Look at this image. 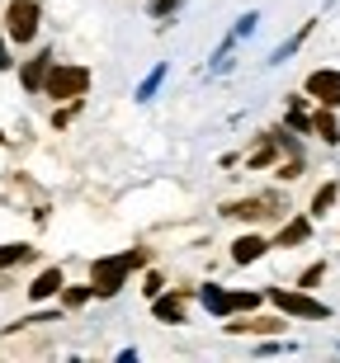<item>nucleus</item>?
I'll return each mask as SVG.
<instances>
[{
  "instance_id": "f257e3e1",
  "label": "nucleus",
  "mask_w": 340,
  "mask_h": 363,
  "mask_svg": "<svg viewBox=\"0 0 340 363\" xmlns=\"http://www.w3.org/2000/svg\"><path fill=\"white\" fill-rule=\"evenodd\" d=\"M147 264V250H123V255H104L95 259V269H90V288H95V297H114L128 283V274L142 269Z\"/></svg>"
},
{
  "instance_id": "ddd939ff",
  "label": "nucleus",
  "mask_w": 340,
  "mask_h": 363,
  "mask_svg": "<svg viewBox=\"0 0 340 363\" xmlns=\"http://www.w3.org/2000/svg\"><path fill=\"white\" fill-rule=\"evenodd\" d=\"M307 236H312V222H307V217H293V222L274 236V245H302Z\"/></svg>"
},
{
  "instance_id": "f8f14e48",
  "label": "nucleus",
  "mask_w": 340,
  "mask_h": 363,
  "mask_svg": "<svg viewBox=\"0 0 340 363\" xmlns=\"http://www.w3.org/2000/svg\"><path fill=\"white\" fill-rule=\"evenodd\" d=\"M57 288H62V269H43L38 279L28 283V297H33V302H43V297H53Z\"/></svg>"
},
{
  "instance_id": "4be33fe9",
  "label": "nucleus",
  "mask_w": 340,
  "mask_h": 363,
  "mask_svg": "<svg viewBox=\"0 0 340 363\" xmlns=\"http://www.w3.org/2000/svg\"><path fill=\"white\" fill-rule=\"evenodd\" d=\"M0 67H10V57H5V38H0Z\"/></svg>"
},
{
  "instance_id": "f3484780",
  "label": "nucleus",
  "mask_w": 340,
  "mask_h": 363,
  "mask_svg": "<svg viewBox=\"0 0 340 363\" xmlns=\"http://www.w3.org/2000/svg\"><path fill=\"white\" fill-rule=\"evenodd\" d=\"M288 128H293V133H307V128H312V118L302 113V104H298V99H293V108H288Z\"/></svg>"
},
{
  "instance_id": "0eeeda50",
  "label": "nucleus",
  "mask_w": 340,
  "mask_h": 363,
  "mask_svg": "<svg viewBox=\"0 0 340 363\" xmlns=\"http://www.w3.org/2000/svg\"><path fill=\"white\" fill-rule=\"evenodd\" d=\"M284 325H288L284 316H231L227 330L231 335H279Z\"/></svg>"
},
{
  "instance_id": "7ed1b4c3",
  "label": "nucleus",
  "mask_w": 340,
  "mask_h": 363,
  "mask_svg": "<svg viewBox=\"0 0 340 363\" xmlns=\"http://www.w3.org/2000/svg\"><path fill=\"white\" fill-rule=\"evenodd\" d=\"M43 90H48V99H81L90 90V71L85 67H48Z\"/></svg>"
},
{
  "instance_id": "39448f33",
  "label": "nucleus",
  "mask_w": 340,
  "mask_h": 363,
  "mask_svg": "<svg viewBox=\"0 0 340 363\" xmlns=\"http://www.w3.org/2000/svg\"><path fill=\"white\" fill-rule=\"evenodd\" d=\"M199 297H204V307L213 311V316H236V311L260 307V293H227V288H218V283L199 288Z\"/></svg>"
},
{
  "instance_id": "423d86ee",
  "label": "nucleus",
  "mask_w": 340,
  "mask_h": 363,
  "mask_svg": "<svg viewBox=\"0 0 340 363\" xmlns=\"http://www.w3.org/2000/svg\"><path fill=\"white\" fill-rule=\"evenodd\" d=\"M222 213L236 217V222H260V217L279 213V199H270V194H265V199H236V203H227Z\"/></svg>"
},
{
  "instance_id": "20e7f679",
  "label": "nucleus",
  "mask_w": 340,
  "mask_h": 363,
  "mask_svg": "<svg viewBox=\"0 0 340 363\" xmlns=\"http://www.w3.org/2000/svg\"><path fill=\"white\" fill-rule=\"evenodd\" d=\"M270 302L284 311V316H302V321H327L331 316L327 302H317V297H307V293H293V288H270Z\"/></svg>"
},
{
  "instance_id": "6ab92c4d",
  "label": "nucleus",
  "mask_w": 340,
  "mask_h": 363,
  "mask_svg": "<svg viewBox=\"0 0 340 363\" xmlns=\"http://www.w3.org/2000/svg\"><path fill=\"white\" fill-rule=\"evenodd\" d=\"M298 175H302V161H298V156H293L288 165H279V179H298Z\"/></svg>"
},
{
  "instance_id": "aec40b11",
  "label": "nucleus",
  "mask_w": 340,
  "mask_h": 363,
  "mask_svg": "<svg viewBox=\"0 0 340 363\" xmlns=\"http://www.w3.org/2000/svg\"><path fill=\"white\" fill-rule=\"evenodd\" d=\"M322 274H327V264H312V269L302 274V288H317V283H322Z\"/></svg>"
},
{
  "instance_id": "412c9836",
  "label": "nucleus",
  "mask_w": 340,
  "mask_h": 363,
  "mask_svg": "<svg viewBox=\"0 0 340 363\" xmlns=\"http://www.w3.org/2000/svg\"><path fill=\"white\" fill-rule=\"evenodd\" d=\"M175 5H180V0H156V5H151V14H156V19H165V14L175 10Z\"/></svg>"
},
{
  "instance_id": "9b49d317",
  "label": "nucleus",
  "mask_w": 340,
  "mask_h": 363,
  "mask_svg": "<svg viewBox=\"0 0 340 363\" xmlns=\"http://www.w3.org/2000/svg\"><path fill=\"white\" fill-rule=\"evenodd\" d=\"M265 250H270V241H265V236H241V241L231 245V259H236V264H256Z\"/></svg>"
},
{
  "instance_id": "4468645a",
  "label": "nucleus",
  "mask_w": 340,
  "mask_h": 363,
  "mask_svg": "<svg viewBox=\"0 0 340 363\" xmlns=\"http://www.w3.org/2000/svg\"><path fill=\"white\" fill-rule=\"evenodd\" d=\"M312 133L322 137V142H331V147L340 142V123H336V113H331V108H322V113H312Z\"/></svg>"
},
{
  "instance_id": "9d476101",
  "label": "nucleus",
  "mask_w": 340,
  "mask_h": 363,
  "mask_svg": "<svg viewBox=\"0 0 340 363\" xmlns=\"http://www.w3.org/2000/svg\"><path fill=\"white\" fill-rule=\"evenodd\" d=\"M48 67H53V57H48V52L28 57L24 67H19V81H24V90H43V81H48Z\"/></svg>"
},
{
  "instance_id": "2eb2a0df",
  "label": "nucleus",
  "mask_w": 340,
  "mask_h": 363,
  "mask_svg": "<svg viewBox=\"0 0 340 363\" xmlns=\"http://www.w3.org/2000/svg\"><path fill=\"white\" fill-rule=\"evenodd\" d=\"M336 199H340V184L331 179V184H322L317 189V199H312V217H327L331 208H336Z\"/></svg>"
},
{
  "instance_id": "dca6fc26",
  "label": "nucleus",
  "mask_w": 340,
  "mask_h": 363,
  "mask_svg": "<svg viewBox=\"0 0 340 363\" xmlns=\"http://www.w3.org/2000/svg\"><path fill=\"white\" fill-rule=\"evenodd\" d=\"M90 297H95V288L85 283V288H67V293H62V302H67V311H76V307H85Z\"/></svg>"
},
{
  "instance_id": "f03ea898",
  "label": "nucleus",
  "mask_w": 340,
  "mask_h": 363,
  "mask_svg": "<svg viewBox=\"0 0 340 363\" xmlns=\"http://www.w3.org/2000/svg\"><path fill=\"white\" fill-rule=\"evenodd\" d=\"M38 24H43L38 0H10V10H5V33H10V43H33L38 38Z\"/></svg>"
},
{
  "instance_id": "1a4fd4ad",
  "label": "nucleus",
  "mask_w": 340,
  "mask_h": 363,
  "mask_svg": "<svg viewBox=\"0 0 340 363\" xmlns=\"http://www.w3.org/2000/svg\"><path fill=\"white\" fill-rule=\"evenodd\" d=\"M151 311H156V321H165V325H185V293H156L151 297Z\"/></svg>"
},
{
  "instance_id": "a211bd4d",
  "label": "nucleus",
  "mask_w": 340,
  "mask_h": 363,
  "mask_svg": "<svg viewBox=\"0 0 340 363\" xmlns=\"http://www.w3.org/2000/svg\"><path fill=\"white\" fill-rule=\"evenodd\" d=\"M274 156H279V142H274V137H270V142H265V147H260L256 156H251V165H256V170H260V165H270Z\"/></svg>"
},
{
  "instance_id": "6e6552de",
  "label": "nucleus",
  "mask_w": 340,
  "mask_h": 363,
  "mask_svg": "<svg viewBox=\"0 0 340 363\" xmlns=\"http://www.w3.org/2000/svg\"><path fill=\"white\" fill-rule=\"evenodd\" d=\"M307 94L322 99L327 108H336L340 104V71H312L307 76Z\"/></svg>"
}]
</instances>
